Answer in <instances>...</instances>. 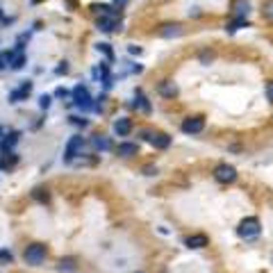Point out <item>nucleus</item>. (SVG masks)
I'll list each match as a JSON object with an SVG mask.
<instances>
[{"label": "nucleus", "instance_id": "4468645a", "mask_svg": "<svg viewBox=\"0 0 273 273\" xmlns=\"http://www.w3.org/2000/svg\"><path fill=\"white\" fill-rule=\"evenodd\" d=\"M94 78H96V80H103L105 89L112 87V75H110V66H107V64H100V66L94 68Z\"/></svg>", "mask_w": 273, "mask_h": 273}, {"label": "nucleus", "instance_id": "393cba45", "mask_svg": "<svg viewBox=\"0 0 273 273\" xmlns=\"http://www.w3.org/2000/svg\"><path fill=\"white\" fill-rule=\"evenodd\" d=\"M64 269H66V271H75L73 259H62V262H59V271H64Z\"/></svg>", "mask_w": 273, "mask_h": 273}, {"label": "nucleus", "instance_id": "7c9ffc66", "mask_svg": "<svg viewBox=\"0 0 273 273\" xmlns=\"http://www.w3.org/2000/svg\"><path fill=\"white\" fill-rule=\"evenodd\" d=\"M157 166H144V176H155Z\"/></svg>", "mask_w": 273, "mask_h": 273}, {"label": "nucleus", "instance_id": "72a5a7b5", "mask_svg": "<svg viewBox=\"0 0 273 273\" xmlns=\"http://www.w3.org/2000/svg\"><path fill=\"white\" fill-rule=\"evenodd\" d=\"M7 66V64H5V57H2V55H0V71H2V68Z\"/></svg>", "mask_w": 273, "mask_h": 273}, {"label": "nucleus", "instance_id": "f257e3e1", "mask_svg": "<svg viewBox=\"0 0 273 273\" xmlns=\"http://www.w3.org/2000/svg\"><path fill=\"white\" fill-rule=\"evenodd\" d=\"M259 232H262V223H259L257 216H246L239 221L237 225V235L241 237L244 241H253V239H257Z\"/></svg>", "mask_w": 273, "mask_h": 273}, {"label": "nucleus", "instance_id": "dca6fc26", "mask_svg": "<svg viewBox=\"0 0 273 273\" xmlns=\"http://www.w3.org/2000/svg\"><path fill=\"white\" fill-rule=\"evenodd\" d=\"M18 137H21V132H9L7 137H5V141H2V144H0V153H2V155H9V150H12V148H14V144L16 141H18Z\"/></svg>", "mask_w": 273, "mask_h": 273}, {"label": "nucleus", "instance_id": "cd10ccee", "mask_svg": "<svg viewBox=\"0 0 273 273\" xmlns=\"http://www.w3.org/2000/svg\"><path fill=\"white\" fill-rule=\"evenodd\" d=\"M266 98H269V103H273V80L266 82Z\"/></svg>", "mask_w": 273, "mask_h": 273}, {"label": "nucleus", "instance_id": "6e6552de", "mask_svg": "<svg viewBox=\"0 0 273 273\" xmlns=\"http://www.w3.org/2000/svg\"><path fill=\"white\" fill-rule=\"evenodd\" d=\"M185 30H182V25L180 23H164V25H160V30H157V34L162 39H173V37H180Z\"/></svg>", "mask_w": 273, "mask_h": 273}, {"label": "nucleus", "instance_id": "20e7f679", "mask_svg": "<svg viewBox=\"0 0 273 273\" xmlns=\"http://www.w3.org/2000/svg\"><path fill=\"white\" fill-rule=\"evenodd\" d=\"M73 100L82 112H89L91 107H94V103H91V94H89V89L84 87V84H78V87L73 89Z\"/></svg>", "mask_w": 273, "mask_h": 273}, {"label": "nucleus", "instance_id": "7ed1b4c3", "mask_svg": "<svg viewBox=\"0 0 273 273\" xmlns=\"http://www.w3.org/2000/svg\"><path fill=\"white\" fill-rule=\"evenodd\" d=\"M214 180L216 182H221V185H232L237 180V169L232 164H216L214 166Z\"/></svg>", "mask_w": 273, "mask_h": 273}, {"label": "nucleus", "instance_id": "9b49d317", "mask_svg": "<svg viewBox=\"0 0 273 273\" xmlns=\"http://www.w3.org/2000/svg\"><path fill=\"white\" fill-rule=\"evenodd\" d=\"M30 91H32V82L25 80L18 89H14L12 94H9V103H21V100H25V98L30 96Z\"/></svg>", "mask_w": 273, "mask_h": 273}, {"label": "nucleus", "instance_id": "412c9836", "mask_svg": "<svg viewBox=\"0 0 273 273\" xmlns=\"http://www.w3.org/2000/svg\"><path fill=\"white\" fill-rule=\"evenodd\" d=\"M241 28H248V18H232L225 30L228 32H237V30H241Z\"/></svg>", "mask_w": 273, "mask_h": 273}, {"label": "nucleus", "instance_id": "473e14b6", "mask_svg": "<svg viewBox=\"0 0 273 273\" xmlns=\"http://www.w3.org/2000/svg\"><path fill=\"white\" fill-rule=\"evenodd\" d=\"M130 52H132V55H139L141 48H137V46H130Z\"/></svg>", "mask_w": 273, "mask_h": 273}, {"label": "nucleus", "instance_id": "423d86ee", "mask_svg": "<svg viewBox=\"0 0 273 273\" xmlns=\"http://www.w3.org/2000/svg\"><path fill=\"white\" fill-rule=\"evenodd\" d=\"M84 146V139H82V134H75V137H71V141L66 144V150H64V162H73L75 155H78V150Z\"/></svg>", "mask_w": 273, "mask_h": 273}, {"label": "nucleus", "instance_id": "2f4dec72", "mask_svg": "<svg viewBox=\"0 0 273 273\" xmlns=\"http://www.w3.org/2000/svg\"><path fill=\"white\" fill-rule=\"evenodd\" d=\"M55 96H57V98H66L68 91H66V89H57V91H55Z\"/></svg>", "mask_w": 273, "mask_h": 273}, {"label": "nucleus", "instance_id": "6ab92c4d", "mask_svg": "<svg viewBox=\"0 0 273 273\" xmlns=\"http://www.w3.org/2000/svg\"><path fill=\"white\" fill-rule=\"evenodd\" d=\"M160 94L166 98H173V96H177V87L171 80H164L162 84H160Z\"/></svg>", "mask_w": 273, "mask_h": 273}, {"label": "nucleus", "instance_id": "58836bf2", "mask_svg": "<svg viewBox=\"0 0 273 273\" xmlns=\"http://www.w3.org/2000/svg\"><path fill=\"white\" fill-rule=\"evenodd\" d=\"M137 273H141V271H137Z\"/></svg>", "mask_w": 273, "mask_h": 273}, {"label": "nucleus", "instance_id": "9d476101", "mask_svg": "<svg viewBox=\"0 0 273 273\" xmlns=\"http://www.w3.org/2000/svg\"><path fill=\"white\" fill-rule=\"evenodd\" d=\"M185 246H187V248H193V251H200V248L209 246V237L203 235V232H196V235L187 237V239H185Z\"/></svg>", "mask_w": 273, "mask_h": 273}, {"label": "nucleus", "instance_id": "c9c22d12", "mask_svg": "<svg viewBox=\"0 0 273 273\" xmlns=\"http://www.w3.org/2000/svg\"><path fill=\"white\" fill-rule=\"evenodd\" d=\"M114 2H116V5H126L128 0H114Z\"/></svg>", "mask_w": 273, "mask_h": 273}, {"label": "nucleus", "instance_id": "2eb2a0df", "mask_svg": "<svg viewBox=\"0 0 273 273\" xmlns=\"http://www.w3.org/2000/svg\"><path fill=\"white\" fill-rule=\"evenodd\" d=\"M132 105L137 107V110L144 112V114H150V103H148L146 94H144L141 89H137V91H134V103Z\"/></svg>", "mask_w": 273, "mask_h": 273}, {"label": "nucleus", "instance_id": "a211bd4d", "mask_svg": "<svg viewBox=\"0 0 273 273\" xmlns=\"http://www.w3.org/2000/svg\"><path fill=\"white\" fill-rule=\"evenodd\" d=\"M91 144H94V148H96V150H100V153H105V150H110V148H112L110 137H105V134H96V137L91 139Z\"/></svg>", "mask_w": 273, "mask_h": 273}, {"label": "nucleus", "instance_id": "bb28decb", "mask_svg": "<svg viewBox=\"0 0 273 273\" xmlns=\"http://www.w3.org/2000/svg\"><path fill=\"white\" fill-rule=\"evenodd\" d=\"M50 100H52V98H50V96H46V94H44L41 98H39V105H41V110H48V107H50Z\"/></svg>", "mask_w": 273, "mask_h": 273}, {"label": "nucleus", "instance_id": "0eeeda50", "mask_svg": "<svg viewBox=\"0 0 273 273\" xmlns=\"http://www.w3.org/2000/svg\"><path fill=\"white\" fill-rule=\"evenodd\" d=\"M230 14H232V18H248V14H251V2L248 0H232Z\"/></svg>", "mask_w": 273, "mask_h": 273}, {"label": "nucleus", "instance_id": "c756f323", "mask_svg": "<svg viewBox=\"0 0 273 273\" xmlns=\"http://www.w3.org/2000/svg\"><path fill=\"white\" fill-rule=\"evenodd\" d=\"M141 137L150 144V141H153V137H155V132H153V130H141Z\"/></svg>", "mask_w": 273, "mask_h": 273}, {"label": "nucleus", "instance_id": "f704fd0d", "mask_svg": "<svg viewBox=\"0 0 273 273\" xmlns=\"http://www.w3.org/2000/svg\"><path fill=\"white\" fill-rule=\"evenodd\" d=\"M0 21H2V23H7V21H9V18H7V16H5V14H2V9H0Z\"/></svg>", "mask_w": 273, "mask_h": 273}, {"label": "nucleus", "instance_id": "a878e982", "mask_svg": "<svg viewBox=\"0 0 273 273\" xmlns=\"http://www.w3.org/2000/svg\"><path fill=\"white\" fill-rule=\"evenodd\" d=\"M55 73H57V75H66L68 73V62H59V66L55 68Z\"/></svg>", "mask_w": 273, "mask_h": 273}, {"label": "nucleus", "instance_id": "e433bc0d", "mask_svg": "<svg viewBox=\"0 0 273 273\" xmlns=\"http://www.w3.org/2000/svg\"><path fill=\"white\" fill-rule=\"evenodd\" d=\"M34 2H41V0H34Z\"/></svg>", "mask_w": 273, "mask_h": 273}, {"label": "nucleus", "instance_id": "ddd939ff", "mask_svg": "<svg viewBox=\"0 0 273 273\" xmlns=\"http://www.w3.org/2000/svg\"><path fill=\"white\" fill-rule=\"evenodd\" d=\"M139 153V144H132V141H123L116 146V155L118 157H134Z\"/></svg>", "mask_w": 273, "mask_h": 273}, {"label": "nucleus", "instance_id": "aec40b11", "mask_svg": "<svg viewBox=\"0 0 273 273\" xmlns=\"http://www.w3.org/2000/svg\"><path fill=\"white\" fill-rule=\"evenodd\" d=\"M94 12L96 14H100V16H118V12L114 7H110V5H94Z\"/></svg>", "mask_w": 273, "mask_h": 273}, {"label": "nucleus", "instance_id": "5701e85b", "mask_svg": "<svg viewBox=\"0 0 273 273\" xmlns=\"http://www.w3.org/2000/svg\"><path fill=\"white\" fill-rule=\"evenodd\" d=\"M96 48H98V52H103V55H105L107 59H110V62L114 59V50L110 48V44H98Z\"/></svg>", "mask_w": 273, "mask_h": 273}, {"label": "nucleus", "instance_id": "4c0bfd02", "mask_svg": "<svg viewBox=\"0 0 273 273\" xmlns=\"http://www.w3.org/2000/svg\"><path fill=\"white\" fill-rule=\"evenodd\" d=\"M0 134H2V130H0Z\"/></svg>", "mask_w": 273, "mask_h": 273}, {"label": "nucleus", "instance_id": "b1692460", "mask_svg": "<svg viewBox=\"0 0 273 273\" xmlns=\"http://www.w3.org/2000/svg\"><path fill=\"white\" fill-rule=\"evenodd\" d=\"M32 196H34L39 203H48V192H46V189H34V192H32Z\"/></svg>", "mask_w": 273, "mask_h": 273}, {"label": "nucleus", "instance_id": "f8f14e48", "mask_svg": "<svg viewBox=\"0 0 273 273\" xmlns=\"http://www.w3.org/2000/svg\"><path fill=\"white\" fill-rule=\"evenodd\" d=\"M114 132L118 134V137H128V134L132 132V118L128 116H121L114 121Z\"/></svg>", "mask_w": 273, "mask_h": 273}, {"label": "nucleus", "instance_id": "f3484780", "mask_svg": "<svg viewBox=\"0 0 273 273\" xmlns=\"http://www.w3.org/2000/svg\"><path fill=\"white\" fill-rule=\"evenodd\" d=\"M150 144H153L157 150H166V148L171 146V137L169 134H164V132H155V137H153Z\"/></svg>", "mask_w": 273, "mask_h": 273}, {"label": "nucleus", "instance_id": "f03ea898", "mask_svg": "<svg viewBox=\"0 0 273 273\" xmlns=\"http://www.w3.org/2000/svg\"><path fill=\"white\" fill-rule=\"evenodd\" d=\"M46 257H48V248H46V244H30L28 248H25V253H23V259H25L30 266L44 264Z\"/></svg>", "mask_w": 273, "mask_h": 273}, {"label": "nucleus", "instance_id": "c85d7f7f", "mask_svg": "<svg viewBox=\"0 0 273 273\" xmlns=\"http://www.w3.org/2000/svg\"><path fill=\"white\" fill-rule=\"evenodd\" d=\"M71 123H73V126H87V118H80V116H71Z\"/></svg>", "mask_w": 273, "mask_h": 273}, {"label": "nucleus", "instance_id": "1a4fd4ad", "mask_svg": "<svg viewBox=\"0 0 273 273\" xmlns=\"http://www.w3.org/2000/svg\"><path fill=\"white\" fill-rule=\"evenodd\" d=\"M96 25L100 32H107V34H110V32H114L116 28H121V18H118V16H100Z\"/></svg>", "mask_w": 273, "mask_h": 273}, {"label": "nucleus", "instance_id": "4be33fe9", "mask_svg": "<svg viewBox=\"0 0 273 273\" xmlns=\"http://www.w3.org/2000/svg\"><path fill=\"white\" fill-rule=\"evenodd\" d=\"M262 16H264L269 23H273V0H266L264 7H262Z\"/></svg>", "mask_w": 273, "mask_h": 273}, {"label": "nucleus", "instance_id": "39448f33", "mask_svg": "<svg viewBox=\"0 0 273 273\" xmlns=\"http://www.w3.org/2000/svg\"><path fill=\"white\" fill-rule=\"evenodd\" d=\"M180 130L185 134H198L205 130V118L203 116H189L182 121V126H180Z\"/></svg>", "mask_w": 273, "mask_h": 273}]
</instances>
